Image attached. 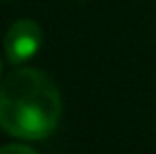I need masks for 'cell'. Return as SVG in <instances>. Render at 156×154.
<instances>
[{
	"instance_id": "obj_1",
	"label": "cell",
	"mask_w": 156,
	"mask_h": 154,
	"mask_svg": "<svg viewBox=\"0 0 156 154\" xmlns=\"http://www.w3.org/2000/svg\"><path fill=\"white\" fill-rule=\"evenodd\" d=\"M61 120V95L43 70L16 68L0 86V127L16 138L41 141Z\"/></svg>"
},
{
	"instance_id": "obj_2",
	"label": "cell",
	"mask_w": 156,
	"mask_h": 154,
	"mask_svg": "<svg viewBox=\"0 0 156 154\" xmlns=\"http://www.w3.org/2000/svg\"><path fill=\"white\" fill-rule=\"evenodd\" d=\"M41 43H43V32L39 23L30 18H20L5 34V55L12 63L18 66V63L32 59L39 52Z\"/></svg>"
},
{
	"instance_id": "obj_3",
	"label": "cell",
	"mask_w": 156,
	"mask_h": 154,
	"mask_svg": "<svg viewBox=\"0 0 156 154\" xmlns=\"http://www.w3.org/2000/svg\"><path fill=\"white\" fill-rule=\"evenodd\" d=\"M0 154H36V152L30 150L27 145H5L0 147Z\"/></svg>"
},
{
	"instance_id": "obj_4",
	"label": "cell",
	"mask_w": 156,
	"mask_h": 154,
	"mask_svg": "<svg viewBox=\"0 0 156 154\" xmlns=\"http://www.w3.org/2000/svg\"><path fill=\"white\" fill-rule=\"evenodd\" d=\"M0 73H2V61H0Z\"/></svg>"
}]
</instances>
